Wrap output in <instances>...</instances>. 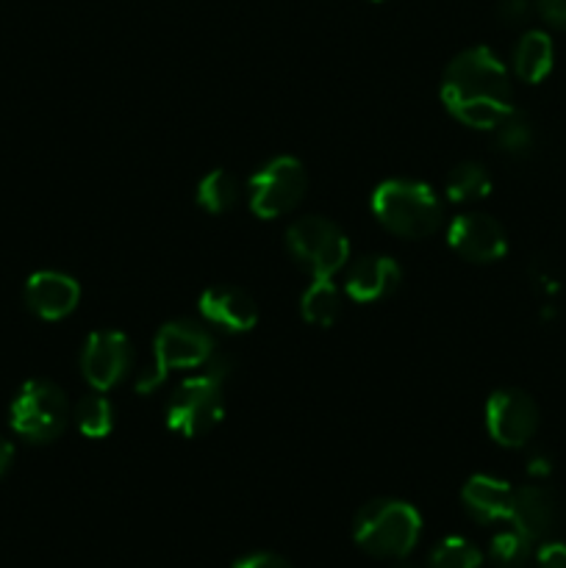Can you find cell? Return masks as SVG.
<instances>
[{
    "instance_id": "6da1fadb",
    "label": "cell",
    "mask_w": 566,
    "mask_h": 568,
    "mask_svg": "<svg viewBox=\"0 0 566 568\" xmlns=\"http://www.w3.org/2000/svg\"><path fill=\"white\" fill-rule=\"evenodd\" d=\"M442 103L449 114L477 131H494L511 103V78L492 48H469L455 55L444 70Z\"/></svg>"
},
{
    "instance_id": "7a4b0ae2",
    "label": "cell",
    "mask_w": 566,
    "mask_h": 568,
    "mask_svg": "<svg viewBox=\"0 0 566 568\" xmlns=\"http://www.w3.org/2000/svg\"><path fill=\"white\" fill-rule=\"evenodd\" d=\"M422 536V516L403 499H372L355 514L353 538L372 558H408Z\"/></svg>"
},
{
    "instance_id": "3957f363",
    "label": "cell",
    "mask_w": 566,
    "mask_h": 568,
    "mask_svg": "<svg viewBox=\"0 0 566 568\" xmlns=\"http://www.w3.org/2000/svg\"><path fill=\"white\" fill-rule=\"evenodd\" d=\"M372 214L403 239H425L442 225V200L427 183L392 178L372 192Z\"/></svg>"
},
{
    "instance_id": "277c9868",
    "label": "cell",
    "mask_w": 566,
    "mask_h": 568,
    "mask_svg": "<svg viewBox=\"0 0 566 568\" xmlns=\"http://www.w3.org/2000/svg\"><path fill=\"white\" fill-rule=\"evenodd\" d=\"M231 372L225 358H211L203 375L186 377L166 403V427L183 438H198L220 425L225 414V377Z\"/></svg>"
},
{
    "instance_id": "5b68a950",
    "label": "cell",
    "mask_w": 566,
    "mask_h": 568,
    "mask_svg": "<svg viewBox=\"0 0 566 568\" xmlns=\"http://www.w3.org/2000/svg\"><path fill=\"white\" fill-rule=\"evenodd\" d=\"M216 355L214 336L205 327L194 325L189 320L166 322L159 327L153 338V366L139 372L137 392L150 394L178 369H203Z\"/></svg>"
},
{
    "instance_id": "8992f818",
    "label": "cell",
    "mask_w": 566,
    "mask_h": 568,
    "mask_svg": "<svg viewBox=\"0 0 566 568\" xmlns=\"http://www.w3.org/2000/svg\"><path fill=\"white\" fill-rule=\"evenodd\" d=\"M11 430L31 444H50L70 422L67 394L50 381H28L14 394L9 408Z\"/></svg>"
},
{
    "instance_id": "52a82bcc",
    "label": "cell",
    "mask_w": 566,
    "mask_h": 568,
    "mask_svg": "<svg viewBox=\"0 0 566 568\" xmlns=\"http://www.w3.org/2000/svg\"><path fill=\"white\" fill-rule=\"evenodd\" d=\"M286 250L311 277H333L350 261V239L325 216H300L286 231Z\"/></svg>"
},
{
    "instance_id": "ba28073f",
    "label": "cell",
    "mask_w": 566,
    "mask_h": 568,
    "mask_svg": "<svg viewBox=\"0 0 566 568\" xmlns=\"http://www.w3.org/2000/svg\"><path fill=\"white\" fill-rule=\"evenodd\" d=\"M309 189V175L305 166L292 155H277L270 159L264 166L253 172L247 183L250 211L259 220H277V216L292 214L305 197Z\"/></svg>"
},
{
    "instance_id": "9c48e42d",
    "label": "cell",
    "mask_w": 566,
    "mask_h": 568,
    "mask_svg": "<svg viewBox=\"0 0 566 568\" xmlns=\"http://www.w3.org/2000/svg\"><path fill=\"white\" fill-rule=\"evenodd\" d=\"M486 427L499 447H527L538 430V405L519 388H499L486 403Z\"/></svg>"
},
{
    "instance_id": "30bf717a",
    "label": "cell",
    "mask_w": 566,
    "mask_h": 568,
    "mask_svg": "<svg viewBox=\"0 0 566 568\" xmlns=\"http://www.w3.org/2000/svg\"><path fill=\"white\" fill-rule=\"evenodd\" d=\"M133 366V344L120 331H94L81 349V372L94 392H111Z\"/></svg>"
},
{
    "instance_id": "8fae6325",
    "label": "cell",
    "mask_w": 566,
    "mask_h": 568,
    "mask_svg": "<svg viewBox=\"0 0 566 568\" xmlns=\"http://www.w3.org/2000/svg\"><path fill=\"white\" fill-rule=\"evenodd\" d=\"M447 242L461 258L472 264H492L508 253V236L505 227L494 216L477 214H458L447 227Z\"/></svg>"
},
{
    "instance_id": "7c38bea8",
    "label": "cell",
    "mask_w": 566,
    "mask_h": 568,
    "mask_svg": "<svg viewBox=\"0 0 566 568\" xmlns=\"http://www.w3.org/2000/svg\"><path fill=\"white\" fill-rule=\"evenodd\" d=\"M81 303V286L72 275L55 270L33 272L26 281V305L33 316L44 322H59L70 316Z\"/></svg>"
},
{
    "instance_id": "4fadbf2b",
    "label": "cell",
    "mask_w": 566,
    "mask_h": 568,
    "mask_svg": "<svg viewBox=\"0 0 566 568\" xmlns=\"http://www.w3.org/2000/svg\"><path fill=\"white\" fill-rule=\"evenodd\" d=\"M200 316L228 333H247L259 322V305L244 288L209 286L198 300Z\"/></svg>"
},
{
    "instance_id": "5bb4252c",
    "label": "cell",
    "mask_w": 566,
    "mask_h": 568,
    "mask_svg": "<svg viewBox=\"0 0 566 568\" xmlns=\"http://www.w3.org/2000/svg\"><path fill=\"white\" fill-rule=\"evenodd\" d=\"M403 281V270L388 255H366L355 261L344 277V292L355 303H381L392 297Z\"/></svg>"
},
{
    "instance_id": "9a60e30c",
    "label": "cell",
    "mask_w": 566,
    "mask_h": 568,
    "mask_svg": "<svg viewBox=\"0 0 566 568\" xmlns=\"http://www.w3.org/2000/svg\"><path fill=\"white\" fill-rule=\"evenodd\" d=\"M508 521L533 544L544 541L555 527V497L544 486L514 488Z\"/></svg>"
},
{
    "instance_id": "2e32d148",
    "label": "cell",
    "mask_w": 566,
    "mask_h": 568,
    "mask_svg": "<svg viewBox=\"0 0 566 568\" xmlns=\"http://www.w3.org/2000/svg\"><path fill=\"white\" fill-rule=\"evenodd\" d=\"M466 514L481 525H494V521H508L511 505H514V488L505 480L492 475H475L466 480L461 491Z\"/></svg>"
},
{
    "instance_id": "e0dca14e",
    "label": "cell",
    "mask_w": 566,
    "mask_h": 568,
    "mask_svg": "<svg viewBox=\"0 0 566 568\" xmlns=\"http://www.w3.org/2000/svg\"><path fill=\"white\" fill-rule=\"evenodd\" d=\"M555 61L553 39L544 31H527L514 48V72L525 83H538L549 75Z\"/></svg>"
},
{
    "instance_id": "ac0fdd59",
    "label": "cell",
    "mask_w": 566,
    "mask_h": 568,
    "mask_svg": "<svg viewBox=\"0 0 566 568\" xmlns=\"http://www.w3.org/2000/svg\"><path fill=\"white\" fill-rule=\"evenodd\" d=\"M300 314L314 327H333L342 314V292L333 277H314L300 300Z\"/></svg>"
},
{
    "instance_id": "d6986e66",
    "label": "cell",
    "mask_w": 566,
    "mask_h": 568,
    "mask_svg": "<svg viewBox=\"0 0 566 568\" xmlns=\"http://www.w3.org/2000/svg\"><path fill=\"white\" fill-rule=\"evenodd\" d=\"M444 189H447V197L453 203H475L492 192V175L477 161H464V164L449 170Z\"/></svg>"
},
{
    "instance_id": "ffe728a7",
    "label": "cell",
    "mask_w": 566,
    "mask_h": 568,
    "mask_svg": "<svg viewBox=\"0 0 566 568\" xmlns=\"http://www.w3.org/2000/svg\"><path fill=\"white\" fill-rule=\"evenodd\" d=\"M194 197H198L200 209L209 214H225L236 205L239 181L228 170H211L209 175L200 178Z\"/></svg>"
},
{
    "instance_id": "44dd1931",
    "label": "cell",
    "mask_w": 566,
    "mask_h": 568,
    "mask_svg": "<svg viewBox=\"0 0 566 568\" xmlns=\"http://www.w3.org/2000/svg\"><path fill=\"white\" fill-rule=\"evenodd\" d=\"M75 425L87 438H105L114 430V408L103 392H92L75 405Z\"/></svg>"
},
{
    "instance_id": "7402d4cb",
    "label": "cell",
    "mask_w": 566,
    "mask_h": 568,
    "mask_svg": "<svg viewBox=\"0 0 566 568\" xmlns=\"http://www.w3.org/2000/svg\"><path fill=\"white\" fill-rule=\"evenodd\" d=\"M494 142H497V148L503 150V153L522 159V155L530 153L533 144H536V133H533L530 120H527L522 111L514 109L494 125Z\"/></svg>"
},
{
    "instance_id": "603a6c76",
    "label": "cell",
    "mask_w": 566,
    "mask_h": 568,
    "mask_svg": "<svg viewBox=\"0 0 566 568\" xmlns=\"http://www.w3.org/2000/svg\"><path fill=\"white\" fill-rule=\"evenodd\" d=\"M483 552L461 536H447L442 544H436L427 560V568H481Z\"/></svg>"
},
{
    "instance_id": "cb8c5ba5",
    "label": "cell",
    "mask_w": 566,
    "mask_h": 568,
    "mask_svg": "<svg viewBox=\"0 0 566 568\" xmlns=\"http://www.w3.org/2000/svg\"><path fill=\"white\" fill-rule=\"evenodd\" d=\"M533 552V541L530 538L522 536L519 530H505L497 532L488 544V558L497 568H525L527 560H530Z\"/></svg>"
},
{
    "instance_id": "d4e9b609",
    "label": "cell",
    "mask_w": 566,
    "mask_h": 568,
    "mask_svg": "<svg viewBox=\"0 0 566 568\" xmlns=\"http://www.w3.org/2000/svg\"><path fill=\"white\" fill-rule=\"evenodd\" d=\"M533 3L530 0H499L497 3V17L505 26H522V22L530 20Z\"/></svg>"
},
{
    "instance_id": "484cf974",
    "label": "cell",
    "mask_w": 566,
    "mask_h": 568,
    "mask_svg": "<svg viewBox=\"0 0 566 568\" xmlns=\"http://www.w3.org/2000/svg\"><path fill=\"white\" fill-rule=\"evenodd\" d=\"M538 568H566V544L544 541L536 552Z\"/></svg>"
},
{
    "instance_id": "4316f807",
    "label": "cell",
    "mask_w": 566,
    "mask_h": 568,
    "mask_svg": "<svg viewBox=\"0 0 566 568\" xmlns=\"http://www.w3.org/2000/svg\"><path fill=\"white\" fill-rule=\"evenodd\" d=\"M536 9L544 17V22L566 31V0H536Z\"/></svg>"
},
{
    "instance_id": "83f0119b",
    "label": "cell",
    "mask_w": 566,
    "mask_h": 568,
    "mask_svg": "<svg viewBox=\"0 0 566 568\" xmlns=\"http://www.w3.org/2000/svg\"><path fill=\"white\" fill-rule=\"evenodd\" d=\"M233 568H294L289 560H283L281 555H272V552H253V555H244L242 560H236Z\"/></svg>"
},
{
    "instance_id": "f1b7e54d",
    "label": "cell",
    "mask_w": 566,
    "mask_h": 568,
    "mask_svg": "<svg viewBox=\"0 0 566 568\" xmlns=\"http://www.w3.org/2000/svg\"><path fill=\"white\" fill-rule=\"evenodd\" d=\"M11 460H14V444L9 438H0V477L11 469Z\"/></svg>"
},
{
    "instance_id": "f546056e",
    "label": "cell",
    "mask_w": 566,
    "mask_h": 568,
    "mask_svg": "<svg viewBox=\"0 0 566 568\" xmlns=\"http://www.w3.org/2000/svg\"><path fill=\"white\" fill-rule=\"evenodd\" d=\"M527 471H530L533 477H547L549 471H553V464H549V458H544V455H533L530 464H527Z\"/></svg>"
},
{
    "instance_id": "4dcf8cb0",
    "label": "cell",
    "mask_w": 566,
    "mask_h": 568,
    "mask_svg": "<svg viewBox=\"0 0 566 568\" xmlns=\"http://www.w3.org/2000/svg\"><path fill=\"white\" fill-rule=\"evenodd\" d=\"M394 568H420V566H416V564H411L408 558H400L397 564H394Z\"/></svg>"
},
{
    "instance_id": "1f68e13d",
    "label": "cell",
    "mask_w": 566,
    "mask_h": 568,
    "mask_svg": "<svg viewBox=\"0 0 566 568\" xmlns=\"http://www.w3.org/2000/svg\"><path fill=\"white\" fill-rule=\"evenodd\" d=\"M372 3H381V0H372Z\"/></svg>"
}]
</instances>
